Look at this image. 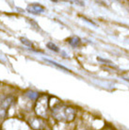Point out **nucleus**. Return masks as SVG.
<instances>
[{"instance_id":"1","label":"nucleus","mask_w":129,"mask_h":130,"mask_svg":"<svg viewBox=\"0 0 129 130\" xmlns=\"http://www.w3.org/2000/svg\"><path fill=\"white\" fill-rule=\"evenodd\" d=\"M52 115L58 122L68 123V122H72L74 119L75 110L71 107H67L64 105H58L53 108Z\"/></svg>"},{"instance_id":"2","label":"nucleus","mask_w":129,"mask_h":130,"mask_svg":"<svg viewBox=\"0 0 129 130\" xmlns=\"http://www.w3.org/2000/svg\"><path fill=\"white\" fill-rule=\"evenodd\" d=\"M48 96L47 95H42L37 99L35 106V112L40 117L45 118L47 116V110H48Z\"/></svg>"},{"instance_id":"3","label":"nucleus","mask_w":129,"mask_h":130,"mask_svg":"<svg viewBox=\"0 0 129 130\" xmlns=\"http://www.w3.org/2000/svg\"><path fill=\"white\" fill-rule=\"evenodd\" d=\"M13 98L10 96L4 97L0 99V118H5L8 112V109L12 103Z\"/></svg>"},{"instance_id":"4","label":"nucleus","mask_w":129,"mask_h":130,"mask_svg":"<svg viewBox=\"0 0 129 130\" xmlns=\"http://www.w3.org/2000/svg\"><path fill=\"white\" fill-rule=\"evenodd\" d=\"M27 10L29 12L34 13V14H39V13L44 11V8L41 5H38V4H32V5L27 7Z\"/></svg>"},{"instance_id":"5","label":"nucleus","mask_w":129,"mask_h":130,"mask_svg":"<svg viewBox=\"0 0 129 130\" xmlns=\"http://www.w3.org/2000/svg\"><path fill=\"white\" fill-rule=\"evenodd\" d=\"M44 60L46 62H49L50 64H52V65H55V66H57L58 68H59V69H62V70H64V71H66V72H70V70L69 69H67L66 67H64V66H62V65H60V64H58V63H57L56 61H53V60H50V59H44Z\"/></svg>"},{"instance_id":"6","label":"nucleus","mask_w":129,"mask_h":130,"mask_svg":"<svg viewBox=\"0 0 129 130\" xmlns=\"http://www.w3.org/2000/svg\"><path fill=\"white\" fill-rule=\"evenodd\" d=\"M69 43H70L72 46L75 47V46L79 45V43H80V40H79V38H77V37H74V38H73V39L69 40Z\"/></svg>"},{"instance_id":"7","label":"nucleus","mask_w":129,"mask_h":130,"mask_svg":"<svg viewBox=\"0 0 129 130\" xmlns=\"http://www.w3.org/2000/svg\"><path fill=\"white\" fill-rule=\"evenodd\" d=\"M47 47H48L50 50H53V51H55V52H58V46L56 45V44H54L53 42H48V43H47Z\"/></svg>"},{"instance_id":"8","label":"nucleus","mask_w":129,"mask_h":130,"mask_svg":"<svg viewBox=\"0 0 129 130\" xmlns=\"http://www.w3.org/2000/svg\"><path fill=\"white\" fill-rule=\"evenodd\" d=\"M21 42L24 43V44H26V45H27V46H31V42H28L26 39H25V38H22L21 39Z\"/></svg>"},{"instance_id":"9","label":"nucleus","mask_w":129,"mask_h":130,"mask_svg":"<svg viewBox=\"0 0 129 130\" xmlns=\"http://www.w3.org/2000/svg\"><path fill=\"white\" fill-rule=\"evenodd\" d=\"M29 97H31V98H37V96H38V94L37 93H35V92H29Z\"/></svg>"}]
</instances>
